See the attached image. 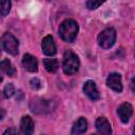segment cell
<instances>
[{
	"mask_svg": "<svg viewBox=\"0 0 135 135\" xmlns=\"http://www.w3.org/2000/svg\"><path fill=\"white\" fill-rule=\"evenodd\" d=\"M88 129V121L85 120V118L80 117L73 126L72 128V134L73 135H80L82 133H84Z\"/></svg>",
	"mask_w": 135,
	"mask_h": 135,
	"instance_id": "obj_12",
	"label": "cell"
},
{
	"mask_svg": "<svg viewBox=\"0 0 135 135\" xmlns=\"http://www.w3.org/2000/svg\"><path fill=\"white\" fill-rule=\"evenodd\" d=\"M93 135H96V134H93Z\"/></svg>",
	"mask_w": 135,
	"mask_h": 135,
	"instance_id": "obj_22",
	"label": "cell"
},
{
	"mask_svg": "<svg viewBox=\"0 0 135 135\" xmlns=\"http://www.w3.org/2000/svg\"><path fill=\"white\" fill-rule=\"evenodd\" d=\"M41 47L43 53L47 56H53L56 54V44H55L54 38L51 35H47L42 39Z\"/></svg>",
	"mask_w": 135,
	"mask_h": 135,
	"instance_id": "obj_8",
	"label": "cell"
},
{
	"mask_svg": "<svg viewBox=\"0 0 135 135\" xmlns=\"http://www.w3.org/2000/svg\"><path fill=\"white\" fill-rule=\"evenodd\" d=\"M58 33L62 40L68 43H71L75 40L78 34V24L73 19H66L59 25Z\"/></svg>",
	"mask_w": 135,
	"mask_h": 135,
	"instance_id": "obj_1",
	"label": "cell"
},
{
	"mask_svg": "<svg viewBox=\"0 0 135 135\" xmlns=\"http://www.w3.org/2000/svg\"><path fill=\"white\" fill-rule=\"evenodd\" d=\"M11 11V2L8 0H0V16H5Z\"/></svg>",
	"mask_w": 135,
	"mask_h": 135,
	"instance_id": "obj_15",
	"label": "cell"
},
{
	"mask_svg": "<svg viewBox=\"0 0 135 135\" xmlns=\"http://www.w3.org/2000/svg\"><path fill=\"white\" fill-rule=\"evenodd\" d=\"M3 135H19V133L17 132V130H16V129L9 128V129H7V130H5V131H4Z\"/></svg>",
	"mask_w": 135,
	"mask_h": 135,
	"instance_id": "obj_19",
	"label": "cell"
},
{
	"mask_svg": "<svg viewBox=\"0 0 135 135\" xmlns=\"http://www.w3.org/2000/svg\"><path fill=\"white\" fill-rule=\"evenodd\" d=\"M95 127L98 135H111L112 133L111 124L105 117H98L96 119Z\"/></svg>",
	"mask_w": 135,
	"mask_h": 135,
	"instance_id": "obj_6",
	"label": "cell"
},
{
	"mask_svg": "<svg viewBox=\"0 0 135 135\" xmlns=\"http://www.w3.org/2000/svg\"><path fill=\"white\" fill-rule=\"evenodd\" d=\"M83 92L84 94L91 99V100H97L100 98L99 92L97 90V86L93 80H88L83 84Z\"/></svg>",
	"mask_w": 135,
	"mask_h": 135,
	"instance_id": "obj_9",
	"label": "cell"
},
{
	"mask_svg": "<svg viewBox=\"0 0 135 135\" xmlns=\"http://www.w3.org/2000/svg\"><path fill=\"white\" fill-rule=\"evenodd\" d=\"M14 93H15V86H14V84L13 83H7L4 86L3 91H2V96L4 98H9V97H12L14 95Z\"/></svg>",
	"mask_w": 135,
	"mask_h": 135,
	"instance_id": "obj_16",
	"label": "cell"
},
{
	"mask_svg": "<svg viewBox=\"0 0 135 135\" xmlns=\"http://www.w3.org/2000/svg\"><path fill=\"white\" fill-rule=\"evenodd\" d=\"M79 65L80 62L78 56L71 50H66L63 54V61H62V69L64 74L66 75L75 74L78 71Z\"/></svg>",
	"mask_w": 135,
	"mask_h": 135,
	"instance_id": "obj_2",
	"label": "cell"
},
{
	"mask_svg": "<svg viewBox=\"0 0 135 135\" xmlns=\"http://www.w3.org/2000/svg\"><path fill=\"white\" fill-rule=\"evenodd\" d=\"M107 84L110 89H112L115 92H121L122 91V82H121V76L118 73H111L107 78Z\"/></svg>",
	"mask_w": 135,
	"mask_h": 135,
	"instance_id": "obj_7",
	"label": "cell"
},
{
	"mask_svg": "<svg viewBox=\"0 0 135 135\" xmlns=\"http://www.w3.org/2000/svg\"><path fill=\"white\" fill-rule=\"evenodd\" d=\"M117 114H118L120 120L123 123H127L130 120V118H131V116L133 114V107L129 102H123L118 107Z\"/></svg>",
	"mask_w": 135,
	"mask_h": 135,
	"instance_id": "obj_5",
	"label": "cell"
},
{
	"mask_svg": "<svg viewBox=\"0 0 135 135\" xmlns=\"http://www.w3.org/2000/svg\"><path fill=\"white\" fill-rule=\"evenodd\" d=\"M20 130L23 135H32L34 132V121L33 119L26 115L21 118L20 121Z\"/></svg>",
	"mask_w": 135,
	"mask_h": 135,
	"instance_id": "obj_11",
	"label": "cell"
},
{
	"mask_svg": "<svg viewBox=\"0 0 135 135\" xmlns=\"http://www.w3.org/2000/svg\"><path fill=\"white\" fill-rule=\"evenodd\" d=\"M1 43L6 53L15 56L18 54V40L9 33H5L1 38Z\"/></svg>",
	"mask_w": 135,
	"mask_h": 135,
	"instance_id": "obj_4",
	"label": "cell"
},
{
	"mask_svg": "<svg viewBox=\"0 0 135 135\" xmlns=\"http://www.w3.org/2000/svg\"><path fill=\"white\" fill-rule=\"evenodd\" d=\"M0 70L5 74H7L8 76H14L16 73L15 68L13 66L12 62L8 59H3L2 61H0Z\"/></svg>",
	"mask_w": 135,
	"mask_h": 135,
	"instance_id": "obj_13",
	"label": "cell"
},
{
	"mask_svg": "<svg viewBox=\"0 0 135 135\" xmlns=\"http://www.w3.org/2000/svg\"><path fill=\"white\" fill-rule=\"evenodd\" d=\"M43 65L45 70L50 73H55L58 70V61L57 59H44Z\"/></svg>",
	"mask_w": 135,
	"mask_h": 135,
	"instance_id": "obj_14",
	"label": "cell"
},
{
	"mask_svg": "<svg viewBox=\"0 0 135 135\" xmlns=\"http://www.w3.org/2000/svg\"><path fill=\"white\" fill-rule=\"evenodd\" d=\"M2 80H3V78H2V76H1V75H0V83H1V82H2Z\"/></svg>",
	"mask_w": 135,
	"mask_h": 135,
	"instance_id": "obj_21",
	"label": "cell"
},
{
	"mask_svg": "<svg viewBox=\"0 0 135 135\" xmlns=\"http://www.w3.org/2000/svg\"><path fill=\"white\" fill-rule=\"evenodd\" d=\"M5 116V111L3 109H0V120Z\"/></svg>",
	"mask_w": 135,
	"mask_h": 135,
	"instance_id": "obj_20",
	"label": "cell"
},
{
	"mask_svg": "<svg viewBox=\"0 0 135 135\" xmlns=\"http://www.w3.org/2000/svg\"><path fill=\"white\" fill-rule=\"evenodd\" d=\"M30 83H31L32 89H34V90H38V89L41 88V82H40V80H39L38 78H33V79H31Z\"/></svg>",
	"mask_w": 135,
	"mask_h": 135,
	"instance_id": "obj_18",
	"label": "cell"
},
{
	"mask_svg": "<svg viewBox=\"0 0 135 135\" xmlns=\"http://www.w3.org/2000/svg\"><path fill=\"white\" fill-rule=\"evenodd\" d=\"M22 65H23V68H24L26 71L32 72V73L37 72V70H38V62H37V59H36L34 56L30 55V54H25V55L23 56V58H22Z\"/></svg>",
	"mask_w": 135,
	"mask_h": 135,
	"instance_id": "obj_10",
	"label": "cell"
},
{
	"mask_svg": "<svg viewBox=\"0 0 135 135\" xmlns=\"http://www.w3.org/2000/svg\"><path fill=\"white\" fill-rule=\"evenodd\" d=\"M103 2L101 1H93V0H89L86 1V7L90 8V9H95L97 7H99Z\"/></svg>",
	"mask_w": 135,
	"mask_h": 135,
	"instance_id": "obj_17",
	"label": "cell"
},
{
	"mask_svg": "<svg viewBox=\"0 0 135 135\" xmlns=\"http://www.w3.org/2000/svg\"><path fill=\"white\" fill-rule=\"evenodd\" d=\"M116 40V31L112 27L103 30L98 36V44L103 49H110L113 46Z\"/></svg>",
	"mask_w": 135,
	"mask_h": 135,
	"instance_id": "obj_3",
	"label": "cell"
}]
</instances>
